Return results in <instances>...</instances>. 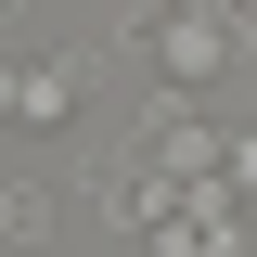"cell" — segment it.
Returning a JSON list of instances; mask_svg holds the SVG:
<instances>
[{"label":"cell","mask_w":257,"mask_h":257,"mask_svg":"<svg viewBox=\"0 0 257 257\" xmlns=\"http://www.w3.org/2000/svg\"><path fill=\"white\" fill-rule=\"evenodd\" d=\"M90 77V52H52V64H0V116H64Z\"/></svg>","instance_id":"cell-1"},{"label":"cell","mask_w":257,"mask_h":257,"mask_svg":"<svg viewBox=\"0 0 257 257\" xmlns=\"http://www.w3.org/2000/svg\"><path fill=\"white\" fill-rule=\"evenodd\" d=\"M52 219H64L52 180H13V193H0V231H13V244H52Z\"/></svg>","instance_id":"cell-2"},{"label":"cell","mask_w":257,"mask_h":257,"mask_svg":"<svg viewBox=\"0 0 257 257\" xmlns=\"http://www.w3.org/2000/svg\"><path fill=\"white\" fill-rule=\"evenodd\" d=\"M0 26H26V0H0Z\"/></svg>","instance_id":"cell-3"}]
</instances>
